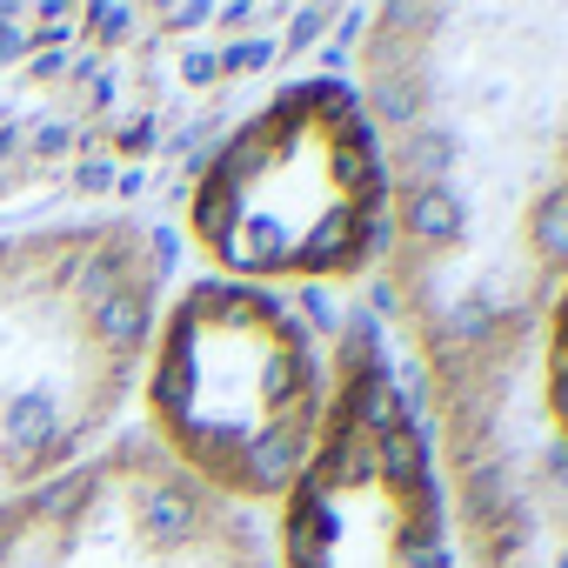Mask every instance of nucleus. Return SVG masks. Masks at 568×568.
I'll use <instances>...</instances> for the list:
<instances>
[{
  "mask_svg": "<svg viewBox=\"0 0 568 568\" xmlns=\"http://www.w3.org/2000/svg\"><path fill=\"white\" fill-rule=\"evenodd\" d=\"M168 254L134 214L0 234V495L108 442L154 342Z\"/></svg>",
  "mask_w": 568,
  "mask_h": 568,
  "instance_id": "obj_1",
  "label": "nucleus"
},
{
  "mask_svg": "<svg viewBox=\"0 0 568 568\" xmlns=\"http://www.w3.org/2000/svg\"><path fill=\"white\" fill-rule=\"evenodd\" d=\"M141 408V435L187 481L234 508L281 501L315 455L328 362L288 295L207 274L154 315Z\"/></svg>",
  "mask_w": 568,
  "mask_h": 568,
  "instance_id": "obj_2",
  "label": "nucleus"
},
{
  "mask_svg": "<svg viewBox=\"0 0 568 568\" xmlns=\"http://www.w3.org/2000/svg\"><path fill=\"white\" fill-rule=\"evenodd\" d=\"M0 568H267V548L148 435H108L74 468L0 495Z\"/></svg>",
  "mask_w": 568,
  "mask_h": 568,
  "instance_id": "obj_3",
  "label": "nucleus"
},
{
  "mask_svg": "<svg viewBox=\"0 0 568 568\" xmlns=\"http://www.w3.org/2000/svg\"><path fill=\"white\" fill-rule=\"evenodd\" d=\"M388 207H395V227H402L408 247L448 254V247H462V234H468V207H462L455 187H395Z\"/></svg>",
  "mask_w": 568,
  "mask_h": 568,
  "instance_id": "obj_4",
  "label": "nucleus"
},
{
  "mask_svg": "<svg viewBox=\"0 0 568 568\" xmlns=\"http://www.w3.org/2000/svg\"><path fill=\"white\" fill-rule=\"evenodd\" d=\"M362 108L382 134H408L428 114V68H375L362 81Z\"/></svg>",
  "mask_w": 568,
  "mask_h": 568,
  "instance_id": "obj_5",
  "label": "nucleus"
},
{
  "mask_svg": "<svg viewBox=\"0 0 568 568\" xmlns=\"http://www.w3.org/2000/svg\"><path fill=\"white\" fill-rule=\"evenodd\" d=\"M455 134L448 128H435V121H422V128H408L402 141H395V168H388V181L395 187H455Z\"/></svg>",
  "mask_w": 568,
  "mask_h": 568,
  "instance_id": "obj_6",
  "label": "nucleus"
},
{
  "mask_svg": "<svg viewBox=\"0 0 568 568\" xmlns=\"http://www.w3.org/2000/svg\"><path fill=\"white\" fill-rule=\"evenodd\" d=\"M528 241H535V261H541V267H568V181L535 201Z\"/></svg>",
  "mask_w": 568,
  "mask_h": 568,
  "instance_id": "obj_7",
  "label": "nucleus"
},
{
  "mask_svg": "<svg viewBox=\"0 0 568 568\" xmlns=\"http://www.w3.org/2000/svg\"><path fill=\"white\" fill-rule=\"evenodd\" d=\"M382 561H388V568H448V541H435V535H422V528L395 521V535H388Z\"/></svg>",
  "mask_w": 568,
  "mask_h": 568,
  "instance_id": "obj_8",
  "label": "nucleus"
},
{
  "mask_svg": "<svg viewBox=\"0 0 568 568\" xmlns=\"http://www.w3.org/2000/svg\"><path fill=\"white\" fill-rule=\"evenodd\" d=\"M541 481H548V488H568V442H555V448L541 455Z\"/></svg>",
  "mask_w": 568,
  "mask_h": 568,
  "instance_id": "obj_9",
  "label": "nucleus"
},
{
  "mask_svg": "<svg viewBox=\"0 0 568 568\" xmlns=\"http://www.w3.org/2000/svg\"><path fill=\"white\" fill-rule=\"evenodd\" d=\"M322 28H328V14H302V21H295V34H288V48H308Z\"/></svg>",
  "mask_w": 568,
  "mask_h": 568,
  "instance_id": "obj_10",
  "label": "nucleus"
},
{
  "mask_svg": "<svg viewBox=\"0 0 568 568\" xmlns=\"http://www.w3.org/2000/svg\"><path fill=\"white\" fill-rule=\"evenodd\" d=\"M548 408H555V422L568 428V375H548Z\"/></svg>",
  "mask_w": 568,
  "mask_h": 568,
  "instance_id": "obj_11",
  "label": "nucleus"
},
{
  "mask_svg": "<svg viewBox=\"0 0 568 568\" xmlns=\"http://www.w3.org/2000/svg\"><path fill=\"white\" fill-rule=\"evenodd\" d=\"M555 568H568V555H561V561H555Z\"/></svg>",
  "mask_w": 568,
  "mask_h": 568,
  "instance_id": "obj_12",
  "label": "nucleus"
}]
</instances>
